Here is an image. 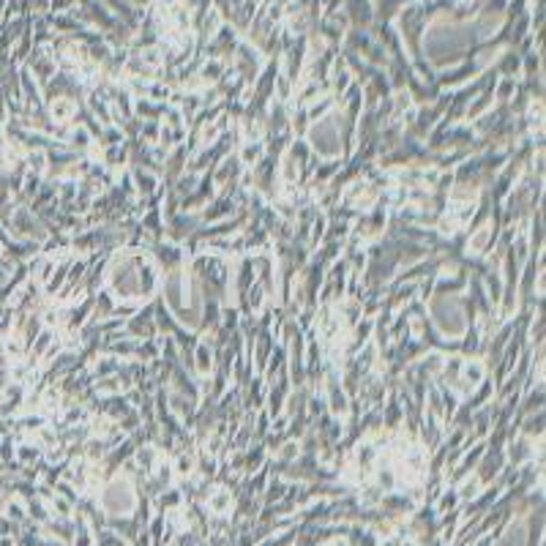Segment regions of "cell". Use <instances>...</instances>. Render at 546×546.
Masks as SVG:
<instances>
[]
</instances>
